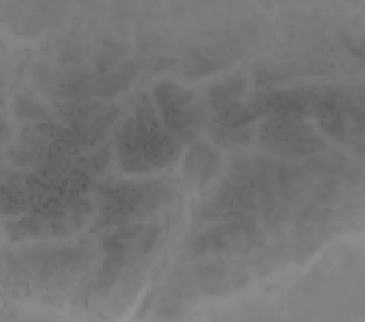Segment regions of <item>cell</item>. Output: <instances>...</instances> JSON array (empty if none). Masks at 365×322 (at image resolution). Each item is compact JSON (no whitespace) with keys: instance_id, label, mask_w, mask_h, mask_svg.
<instances>
[{"instance_id":"6da1fadb","label":"cell","mask_w":365,"mask_h":322,"mask_svg":"<svg viewBox=\"0 0 365 322\" xmlns=\"http://www.w3.org/2000/svg\"><path fill=\"white\" fill-rule=\"evenodd\" d=\"M115 142L120 165L128 172H150L170 164L180 154L176 140L159 128L147 95L137 100L135 116L120 128Z\"/></svg>"},{"instance_id":"7a4b0ae2","label":"cell","mask_w":365,"mask_h":322,"mask_svg":"<svg viewBox=\"0 0 365 322\" xmlns=\"http://www.w3.org/2000/svg\"><path fill=\"white\" fill-rule=\"evenodd\" d=\"M154 97L168 133L182 142L193 140L204 119V111L195 104L193 93L175 83L164 82L154 87Z\"/></svg>"},{"instance_id":"3957f363","label":"cell","mask_w":365,"mask_h":322,"mask_svg":"<svg viewBox=\"0 0 365 322\" xmlns=\"http://www.w3.org/2000/svg\"><path fill=\"white\" fill-rule=\"evenodd\" d=\"M260 142L269 150L284 155H306L324 145V140L312 126L287 118H276L265 123Z\"/></svg>"},{"instance_id":"277c9868","label":"cell","mask_w":365,"mask_h":322,"mask_svg":"<svg viewBox=\"0 0 365 322\" xmlns=\"http://www.w3.org/2000/svg\"><path fill=\"white\" fill-rule=\"evenodd\" d=\"M262 234L253 227L250 220H235L227 225L205 231L195 239V255L207 253H226L250 244L255 246ZM240 250V249H238Z\"/></svg>"},{"instance_id":"5b68a950","label":"cell","mask_w":365,"mask_h":322,"mask_svg":"<svg viewBox=\"0 0 365 322\" xmlns=\"http://www.w3.org/2000/svg\"><path fill=\"white\" fill-rule=\"evenodd\" d=\"M219 170V157L207 145H197L186 157L185 171L192 182H198L200 188L210 182Z\"/></svg>"},{"instance_id":"8992f818","label":"cell","mask_w":365,"mask_h":322,"mask_svg":"<svg viewBox=\"0 0 365 322\" xmlns=\"http://www.w3.org/2000/svg\"><path fill=\"white\" fill-rule=\"evenodd\" d=\"M246 92V80L241 76H235L224 83L214 85L210 89V97L214 110L217 114L230 108L241 104V97Z\"/></svg>"},{"instance_id":"52a82bcc","label":"cell","mask_w":365,"mask_h":322,"mask_svg":"<svg viewBox=\"0 0 365 322\" xmlns=\"http://www.w3.org/2000/svg\"><path fill=\"white\" fill-rule=\"evenodd\" d=\"M136 75V68L135 65H128L123 68L119 73L108 76L104 80L98 82L97 92L103 94H114L123 89L128 85L131 77Z\"/></svg>"},{"instance_id":"ba28073f","label":"cell","mask_w":365,"mask_h":322,"mask_svg":"<svg viewBox=\"0 0 365 322\" xmlns=\"http://www.w3.org/2000/svg\"><path fill=\"white\" fill-rule=\"evenodd\" d=\"M16 115L25 119L38 120V121L48 120L46 110L30 97H20L16 99Z\"/></svg>"}]
</instances>
